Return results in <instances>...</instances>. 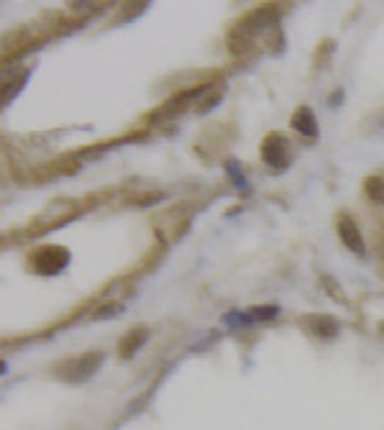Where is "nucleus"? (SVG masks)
I'll return each instance as SVG.
<instances>
[{
	"label": "nucleus",
	"mask_w": 384,
	"mask_h": 430,
	"mask_svg": "<svg viewBox=\"0 0 384 430\" xmlns=\"http://www.w3.org/2000/svg\"><path fill=\"white\" fill-rule=\"evenodd\" d=\"M102 364V353L92 351V353H82V356H75V359H67L64 364H59V377L64 382H85L92 374L100 369Z\"/></svg>",
	"instance_id": "f257e3e1"
},
{
	"label": "nucleus",
	"mask_w": 384,
	"mask_h": 430,
	"mask_svg": "<svg viewBox=\"0 0 384 430\" xmlns=\"http://www.w3.org/2000/svg\"><path fill=\"white\" fill-rule=\"evenodd\" d=\"M338 236L348 249H353L356 254H364V238L358 233V225L351 218H341L338 220Z\"/></svg>",
	"instance_id": "f03ea898"
},
{
	"label": "nucleus",
	"mask_w": 384,
	"mask_h": 430,
	"mask_svg": "<svg viewBox=\"0 0 384 430\" xmlns=\"http://www.w3.org/2000/svg\"><path fill=\"white\" fill-rule=\"evenodd\" d=\"M38 259V264H41V267H38V269L41 272H57V269H62L64 264H67V251H62V249H41L36 254V257H33V262H36Z\"/></svg>",
	"instance_id": "7ed1b4c3"
},
{
	"label": "nucleus",
	"mask_w": 384,
	"mask_h": 430,
	"mask_svg": "<svg viewBox=\"0 0 384 430\" xmlns=\"http://www.w3.org/2000/svg\"><path fill=\"white\" fill-rule=\"evenodd\" d=\"M284 154H287V146L282 144V136H269L267 141H264V149H262L264 161L274 164V167H282V164H284Z\"/></svg>",
	"instance_id": "20e7f679"
},
{
	"label": "nucleus",
	"mask_w": 384,
	"mask_h": 430,
	"mask_svg": "<svg viewBox=\"0 0 384 430\" xmlns=\"http://www.w3.org/2000/svg\"><path fill=\"white\" fill-rule=\"evenodd\" d=\"M292 129L300 131L302 136H318V123H315V113L307 105H302L292 116Z\"/></svg>",
	"instance_id": "39448f33"
},
{
	"label": "nucleus",
	"mask_w": 384,
	"mask_h": 430,
	"mask_svg": "<svg viewBox=\"0 0 384 430\" xmlns=\"http://www.w3.org/2000/svg\"><path fill=\"white\" fill-rule=\"evenodd\" d=\"M144 340H146V328H136V330H131V333L121 340V356H123V359L134 356V353L141 348V343H144Z\"/></svg>",
	"instance_id": "423d86ee"
},
{
	"label": "nucleus",
	"mask_w": 384,
	"mask_h": 430,
	"mask_svg": "<svg viewBox=\"0 0 384 430\" xmlns=\"http://www.w3.org/2000/svg\"><path fill=\"white\" fill-rule=\"evenodd\" d=\"M305 323L310 326L307 330H313L318 335H333L336 333V326H338L333 318H326V315H310V318H305Z\"/></svg>",
	"instance_id": "0eeeda50"
},
{
	"label": "nucleus",
	"mask_w": 384,
	"mask_h": 430,
	"mask_svg": "<svg viewBox=\"0 0 384 430\" xmlns=\"http://www.w3.org/2000/svg\"><path fill=\"white\" fill-rule=\"evenodd\" d=\"M366 193L377 200V203H384V182L377 180V177H374V180H369V182H366Z\"/></svg>",
	"instance_id": "6e6552de"
}]
</instances>
